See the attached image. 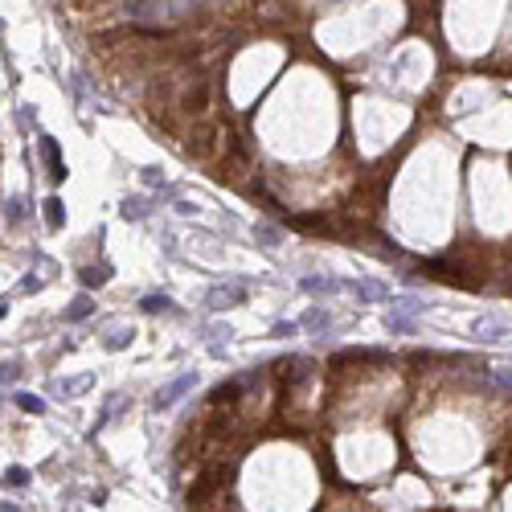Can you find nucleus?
<instances>
[{"label": "nucleus", "instance_id": "31", "mask_svg": "<svg viewBox=\"0 0 512 512\" xmlns=\"http://www.w3.org/2000/svg\"><path fill=\"white\" fill-rule=\"evenodd\" d=\"M4 315H9V299H0V320H4Z\"/></svg>", "mask_w": 512, "mask_h": 512}, {"label": "nucleus", "instance_id": "4", "mask_svg": "<svg viewBox=\"0 0 512 512\" xmlns=\"http://www.w3.org/2000/svg\"><path fill=\"white\" fill-rule=\"evenodd\" d=\"M238 303H246V283L234 279V283H217L205 291V308L209 312H226V308H238Z\"/></svg>", "mask_w": 512, "mask_h": 512}, {"label": "nucleus", "instance_id": "9", "mask_svg": "<svg viewBox=\"0 0 512 512\" xmlns=\"http://www.w3.org/2000/svg\"><path fill=\"white\" fill-rule=\"evenodd\" d=\"M471 332H476V340H484V345H500V340L508 336V324H504V320H488V315H479L476 324H471Z\"/></svg>", "mask_w": 512, "mask_h": 512}, {"label": "nucleus", "instance_id": "10", "mask_svg": "<svg viewBox=\"0 0 512 512\" xmlns=\"http://www.w3.org/2000/svg\"><path fill=\"white\" fill-rule=\"evenodd\" d=\"M78 283H83V291L90 296L95 287H103V283H111V263H86L83 271H78Z\"/></svg>", "mask_w": 512, "mask_h": 512}, {"label": "nucleus", "instance_id": "3", "mask_svg": "<svg viewBox=\"0 0 512 512\" xmlns=\"http://www.w3.org/2000/svg\"><path fill=\"white\" fill-rule=\"evenodd\" d=\"M312 369H315L312 357H283V361H275V369H271V373L279 377V390L287 394L291 385H303V381L312 377Z\"/></svg>", "mask_w": 512, "mask_h": 512}, {"label": "nucleus", "instance_id": "28", "mask_svg": "<svg viewBox=\"0 0 512 512\" xmlns=\"http://www.w3.org/2000/svg\"><path fill=\"white\" fill-rule=\"evenodd\" d=\"M385 324H390V332H410V328H414L410 320H402V315H390Z\"/></svg>", "mask_w": 512, "mask_h": 512}, {"label": "nucleus", "instance_id": "24", "mask_svg": "<svg viewBox=\"0 0 512 512\" xmlns=\"http://www.w3.org/2000/svg\"><path fill=\"white\" fill-rule=\"evenodd\" d=\"M4 484H9V488H25V484H29V471H25V467H9V471H4Z\"/></svg>", "mask_w": 512, "mask_h": 512}, {"label": "nucleus", "instance_id": "21", "mask_svg": "<svg viewBox=\"0 0 512 512\" xmlns=\"http://www.w3.org/2000/svg\"><path fill=\"white\" fill-rule=\"evenodd\" d=\"M13 402H17V410H25V414H46V402H41L37 394H29V390H21Z\"/></svg>", "mask_w": 512, "mask_h": 512}, {"label": "nucleus", "instance_id": "1", "mask_svg": "<svg viewBox=\"0 0 512 512\" xmlns=\"http://www.w3.org/2000/svg\"><path fill=\"white\" fill-rule=\"evenodd\" d=\"M230 479H234L230 463H209V467H197V479H193V488H189V504L205 512L209 496L226 492V488H230Z\"/></svg>", "mask_w": 512, "mask_h": 512}, {"label": "nucleus", "instance_id": "5", "mask_svg": "<svg viewBox=\"0 0 512 512\" xmlns=\"http://www.w3.org/2000/svg\"><path fill=\"white\" fill-rule=\"evenodd\" d=\"M189 390H197V373H181V377H172L164 390H156V397H152V410H156V414L172 410V406H177L184 394H189Z\"/></svg>", "mask_w": 512, "mask_h": 512}, {"label": "nucleus", "instance_id": "18", "mask_svg": "<svg viewBox=\"0 0 512 512\" xmlns=\"http://www.w3.org/2000/svg\"><path fill=\"white\" fill-rule=\"evenodd\" d=\"M90 312H95V299H90V296H86V291H83V296H78V299H70V308H66V320H70V324H78V320H86V315H90Z\"/></svg>", "mask_w": 512, "mask_h": 512}, {"label": "nucleus", "instance_id": "13", "mask_svg": "<svg viewBox=\"0 0 512 512\" xmlns=\"http://www.w3.org/2000/svg\"><path fill=\"white\" fill-rule=\"evenodd\" d=\"M148 214H152L148 197H123V205H119V217H123V221H144Z\"/></svg>", "mask_w": 512, "mask_h": 512}, {"label": "nucleus", "instance_id": "11", "mask_svg": "<svg viewBox=\"0 0 512 512\" xmlns=\"http://www.w3.org/2000/svg\"><path fill=\"white\" fill-rule=\"evenodd\" d=\"M296 324H299L303 332H328V328H332V312L324 308V303H315V308H308V312L299 315Z\"/></svg>", "mask_w": 512, "mask_h": 512}, {"label": "nucleus", "instance_id": "22", "mask_svg": "<svg viewBox=\"0 0 512 512\" xmlns=\"http://www.w3.org/2000/svg\"><path fill=\"white\" fill-rule=\"evenodd\" d=\"M90 385H95V377L86 373V377H74V381H58L53 390H58V394H66V397H74V394H83V390H90Z\"/></svg>", "mask_w": 512, "mask_h": 512}, {"label": "nucleus", "instance_id": "16", "mask_svg": "<svg viewBox=\"0 0 512 512\" xmlns=\"http://www.w3.org/2000/svg\"><path fill=\"white\" fill-rule=\"evenodd\" d=\"M484 377H488V385H492V390H500V394L512 397V369H504V365H492V369H484Z\"/></svg>", "mask_w": 512, "mask_h": 512}, {"label": "nucleus", "instance_id": "7", "mask_svg": "<svg viewBox=\"0 0 512 512\" xmlns=\"http://www.w3.org/2000/svg\"><path fill=\"white\" fill-rule=\"evenodd\" d=\"M348 283L345 279H336V275H303V279H299V291H308V296H340V291H345Z\"/></svg>", "mask_w": 512, "mask_h": 512}, {"label": "nucleus", "instance_id": "15", "mask_svg": "<svg viewBox=\"0 0 512 512\" xmlns=\"http://www.w3.org/2000/svg\"><path fill=\"white\" fill-rule=\"evenodd\" d=\"M430 303L427 299H418V296H402V299H394V312L390 315H402V320H410V315H422Z\"/></svg>", "mask_w": 512, "mask_h": 512}, {"label": "nucleus", "instance_id": "12", "mask_svg": "<svg viewBox=\"0 0 512 512\" xmlns=\"http://www.w3.org/2000/svg\"><path fill=\"white\" fill-rule=\"evenodd\" d=\"M348 287L357 291V299H361V303H385V299H390L385 283H377V279H357V283H348Z\"/></svg>", "mask_w": 512, "mask_h": 512}, {"label": "nucleus", "instance_id": "26", "mask_svg": "<svg viewBox=\"0 0 512 512\" xmlns=\"http://www.w3.org/2000/svg\"><path fill=\"white\" fill-rule=\"evenodd\" d=\"M140 177H144V184H164V168L148 164V168H140Z\"/></svg>", "mask_w": 512, "mask_h": 512}, {"label": "nucleus", "instance_id": "30", "mask_svg": "<svg viewBox=\"0 0 512 512\" xmlns=\"http://www.w3.org/2000/svg\"><path fill=\"white\" fill-rule=\"evenodd\" d=\"M0 512H21L17 504H9V500H0Z\"/></svg>", "mask_w": 512, "mask_h": 512}, {"label": "nucleus", "instance_id": "14", "mask_svg": "<svg viewBox=\"0 0 512 512\" xmlns=\"http://www.w3.org/2000/svg\"><path fill=\"white\" fill-rule=\"evenodd\" d=\"M41 217H46V226H50V230H62V226H66L62 197H46V201H41Z\"/></svg>", "mask_w": 512, "mask_h": 512}, {"label": "nucleus", "instance_id": "27", "mask_svg": "<svg viewBox=\"0 0 512 512\" xmlns=\"http://www.w3.org/2000/svg\"><path fill=\"white\" fill-rule=\"evenodd\" d=\"M296 332H299V324H291V320H279V324L271 328V336H279V340H283V336H296Z\"/></svg>", "mask_w": 512, "mask_h": 512}, {"label": "nucleus", "instance_id": "6", "mask_svg": "<svg viewBox=\"0 0 512 512\" xmlns=\"http://www.w3.org/2000/svg\"><path fill=\"white\" fill-rule=\"evenodd\" d=\"M37 152H41V160H46V172H50V181H66V164H62V148H58V140L53 135H41L37 140Z\"/></svg>", "mask_w": 512, "mask_h": 512}, {"label": "nucleus", "instance_id": "8", "mask_svg": "<svg viewBox=\"0 0 512 512\" xmlns=\"http://www.w3.org/2000/svg\"><path fill=\"white\" fill-rule=\"evenodd\" d=\"M385 361H390V352H381V348H345L332 361V369H340V365H385Z\"/></svg>", "mask_w": 512, "mask_h": 512}, {"label": "nucleus", "instance_id": "20", "mask_svg": "<svg viewBox=\"0 0 512 512\" xmlns=\"http://www.w3.org/2000/svg\"><path fill=\"white\" fill-rule=\"evenodd\" d=\"M140 312H148V315L172 312V299H168V296H160V291H156V296H144V299H140Z\"/></svg>", "mask_w": 512, "mask_h": 512}, {"label": "nucleus", "instance_id": "17", "mask_svg": "<svg viewBox=\"0 0 512 512\" xmlns=\"http://www.w3.org/2000/svg\"><path fill=\"white\" fill-rule=\"evenodd\" d=\"M254 238H258V246H266V250L283 246V230L271 226V221H258V226H254Z\"/></svg>", "mask_w": 512, "mask_h": 512}, {"label": "nucleus", "instance_id": "23", "mask_svg": "<svg viewBox=\"0 0 512 512\" xmlns=\"http://www.w3.org/2000/svg\"><path fill=\"white\" fill-rule=\"evenodd\" d=\"M132 336H135L132 328H115L111 336H107V340H103V348H107V352H119V348H127V345H132Z\"/></svg>", "mask_w": 512, "mask_h": 512}, {"label": "nucleus", "instance_id": "19", "mask_svg": "<svg viewBox=\"0 0 512 512\" xmlns=\"http://www.w3.org/2000/svg\"><path fill=\"white\" fill-rule=\"evenodd\" d=\"M25 214H29V201L25 197H9L4 201V221H9V226H21Z\"/></svg>", "mask_w": 512, "mask_h": 512}, {"label": "nucleus", "instance_id": "29", "mask_svg": "<svg viewBox=\"0 0 512 512\" xmlns=\"http://www.w3.org/2000/svg\"><path fill=\"white\" fill-rule=\"evenodd\" d=\"M21 291H41V279H37V275H25V279H21Z\"/></svg>", "mask_w": 512, "mask_h": 512}, {"label": "nucleus", "instance_id": "25", "mask_svg": "<svg viewBox=\"0 0 512 512\" xmlns=\"http://www.w3.org/2000/svg\"><path fill=\"white\" fill-rule=\"evenodd\" d=\"M21 377V361H4L0 365V385H9V381Z\"/></svg>", "mask_w": 512, "mask_h": 512}, {"label": "nucleus", "instance_id": "2", "mask_svg": "<svg viewBox=\"0 0 512 512\" xmlns=\"http://www.w3.org/2000/svg\"><path fill=\"white\" fill-rule=\"evenodd\" d=\"M209 99H214V78H209V74H193V78L184 83L177 107H181L189 119H205V111H209Z\"/></svg>", "mask_w": 512, "mask_h": 512}]
</instances>
